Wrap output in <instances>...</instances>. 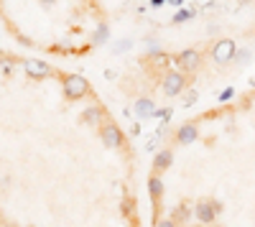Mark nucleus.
Returning <instances> with one entry per match:
<instances>
[{"mask_svg":"<svg viewBox=\"0 0 255 227\" xmlns=\"http://www.w3.org/2000/svg\"><path fill=\"white\" fill-rule=\"evenodd\" d=\"M61 87L69 100H82L89 95V82L79 74H61Z\"/></svg>","mask_w":255,"mask_h":227,"instance_id":"1","label":"nucleus"},{"mask_svg":"<svg viewBox=\"0 0 255 227\" xmlns=\"http://www.w3.org/2000/svg\"><path fill=\"white\" fill-rule=\"evenodd\" d=\"M220 209H222V204H220L217 199H202V202H197L194 214H197V220H199V222L209 225V222H214L217 214H220Z\"/></svg>","mask_w":255,"mask_h":227,"instance_id":"2","label":"nucleus"},{"mask_svg":"<svg viewBox=\"0 0 255 227\" xmlns=\"http://www.w3.org/2000/svg\"><path fill=\"white\" fill-rule=\"evenodd\" d=\"M100 133H102V143H105L107 148H120V146L125 143V138H123V130H120V128H118V125H115V123H102Z\"/></svg>","mask_w":255,"mask_h":227,"instance_id":"3","label":"nucleus"},{"mask_svg":"<svg viewBox=\"0 0 255 227\" xmlns=\"http://www.w3.org/2000/svg\"><path fill=\"white\" fill-rule=\"evenodd\" d=\"M184 87H186V77L181 72H166V77H163V92L166 95H169V97L181 95Z\"/></svg>","mask_w":255,"mask_h":227,"instance_id":"4","label":"nucleus"},{"mask_svg":"<svg viewBox=\"0 0 255 227\" xmlns=\"http://www.w3.org/2000/svg\"><path fill=\"white\" fill-rule=\"evenodd\" d=\"M235 41H230V39H225V41H220V44H214V49H212V59L217 61V64H225V61H230V59H235Z\"/></svg>","mask_w":255,"mask_h":227,"instance_id":"5","label":"nucleus"},{"mask_svg":"<svg viewBox=\"0 0 255 227\" xmlns=\"http://www.w3.org/2000/svg\"><path fill=\"white\" fill-rule=\"evenodd\" d=\"M199 61H202L199 51H194V49H184V51L176 56V67L184 69V72H194L199 67Z\"/></svg>","mask_w":255,"mask_h":227,"instance_id":"6","label":"nucleus"},{"mask_svg":"<svg viewBox=\"0 0 255 227\" xmlns=\"http://www.w3.org/2000/svg\"><path fill=\"white\" fill-rule=\"evenodd\" d=\"M23 67H26V72H28L31 77H36V79H46V77H51V74H54L49 64H44V61H38V59H26Z\"/></svg>","mask_w":255,"mask_h":227,"instance_id":"7","label":"nucleus"},{"mask_svg":"<svg viewBox=\"0 0 255 227\" xmlns=\"http://www.w3.org/2000/svg\"><path fill=\"white\" fill-rule=\"evenodd\" d=\"M197 138H199L197 125L194 123H184L181 128H178V133H176V143L178 146H189V143H194Z\"/></svg>","mask_w":255,"mask_h":227,"instance_id":"8","label":"nucleus"},{"mask_svg":"<svg viewBox=\"0 0 255 227\" xmlns=\"http://www.w3.org/2000/svg\"><path fill=\"white\" fill-rule=\"evenodd\" d=\"M171 163H174V153H171L169 148H163V151H158V153L153 156V171H158V174H161V171L169 169Z\"/></svg>","mask_w":255,"mask_h":227,"instance_id":"9","label":"nucleus"},{"mask_svg":"<svg viewBox=\"0 0 255 227\" xmlns=\"http://www.w3.org/2000/svg\"><path fill=\"white\" fill-rule=\"evenodd\" d=\"M148 192H151V199H153V204H158V199L163 197V181H161L158 171H153V176L148 179Z\"/></svg>","mask_w":255,"mask_h":227,"instance_id":"10","label":"nucleus"},{"mask_svg":"<svg viewBox=\"0 0 255 227\" xmlns=\"http://www.w3.org/2000/svg\"><path fill=\"white\" fill-rule=\"evenodd\" d=\"M133 110H135L138 118H153L156 115V105H153L151 100H138V102L133 105Z\"/></svg>","mask_w":255,"mask_h":227,"instance_id":"11","label":"nucleus"},{"mask_svg":"<svg viewBox=\"0 0 255 227\" xmlns=\"http://www.w3.org/2000/svg\"><path fill=\"white\" fill-rule=\"evenodd\" d=\"M102 118H105L102 107H87V110H84V115H82V120H84V123H92V125H100V123H102Z\"/></svg>","mask_w":255,"mask_h":227,"instance_id":"12","label":"nucleus"},{"mask_svg":"<svg viewBox=\"0 0 255 227\" xmlns=\"http://www.w3.org/2000/svg\"><path fill=\"white\" fill-rule=\"evenodd\" d=\"M151 61H153V67H158V69H166L169 64H176V56L171 59L169 54H161V51H156V54H151Z\"/></svg>","mask_w":255,"mask_h":227,"instance_id":"13","label":"nucleus"},{"mask_svg":"<svg viewBox=\"0 0 255 227\" xmlns=\"http://www.w3.org/2000/svg\"><path fill=\"white\" fill-rule=\"evenodd\" d=\"M197 10L194 8H186V10H178V13H174V23H186L189 18H194Z\"/></svg>","mask_w":255,"mask_h":227,"instance_id":"14","label":"nucleus"},{"mask_svg":"<svg viewBox=\"0 0 255 227\" xmlns=\"http://www.w3.org/2000/svg\"><path fill=\"white\" fill-rule=\"evenodd\" d=\"M186 220H189V207L184 204V207H178L174 212V222H186Z\"/></svg>","mask_w":255,"mask_h":227,"instance_id":"15","label":"nucleus"},{"mask_svg":"<svg viewBox=\"0 0 255 227\" xmlns=\"http://www.w3.org/2000/svg\"><path fill=\"white\" fill-rule=\"evenodd\" d=\"M235 97V87H227V90L220 92V102H227V100H232Z\"/></svg>","mask_w":255,"mask_h":227,"instance_id":"16","label":"nucleus"},{"mask_svg":"<svg viewBox=\"0 0 255 227\" xmlns=\"http://www.w3.org/2000/svg\"><path fill=\"white\" fill-rule=\"evenodd\" d=\"M194 100H197V92H194V90H191V92H186V105H191Z\"/></svg>","mask_w":255,"mask_h":227,"instance_id":"17","label":"nucleus"},{"mask_svg":"<svg viewBox=\"0 0 255 227\" xmlns=\"http://www.w3.org/2000/svg\"><path fill=\"white\" fill-rule=\"evenodd\" d=\"M158 225H161V227H171V225H174V217H171V220H158Z\"/></svg>","mask_w":255,"mask_h":227,"instance_id":"18","label":"nucleus"},{"mask_svg":"<svg viewBox=\"0 0 255 227\" xmlns=\"http://www.w3.org/2000/svg\"><path fill=\"white\" fill-rule=\"evenodd\" d=\"M8 72H13V67L8 64V59H5V61H3V74H8Z\"/></svg>","mask_w":255,"mask_h":227,"instance_id":"19","label":"nucleus"},{"mask_svg":"<svg viewBox=\"0 0 255 227\" xmlns=\"http://www.w3.org/2000/svg\"><path fill=\"white\" fill-rule=\"evenodd\" d=\"M169 3H171L174 8H178V5H181V3H184V0H169Z\"/></svg>","mask_w":255,"mask_h":227,"instance_id":"20","label":"nucleus"},{"mask_svg":"<svg viewBox=\"0 0 255 227\" xmlns=\"http://www.w3.org/2000/svg\"><path fill=\"white\" fill-rule=\"evenodd\" d=\"M161 3H169V0H153V5H161Z\"/></svg>","mask_w":255,"mask_h":227,"instance_id":"21","label":"nucleus"}]
</instances>
